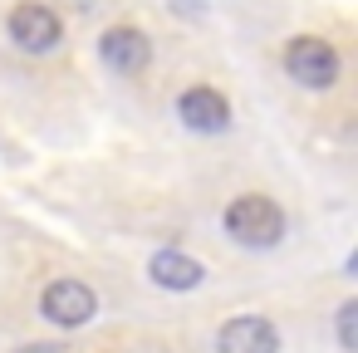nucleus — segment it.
<instances>
[{
    "instance_id": "obj_10",
    "label": "nucleus",
    "mask_w": 358,
    "mask_h": 353,
    "mask_svg": "<svg viewBox=\"0 0 358 353\" xmlns=\"http://www.w3.org/2000/svg\"><path fill=\"white\" fill-rule=\"evenodd\" d=\"M15 353H59L55 343H25V348H15Z\"/></svg>"
},
{
    "instance_id": "obj_8",
    "label": "nucleus",
    "mask_w": 358,
    "mask_h": 353,
    "mask_svg": "<svg viewBox=\"0 0 358 353\" xmlns=\"http://www.w3.org/2000/svg\"><path fill=\"white\" fill-rule=\"evenodd\" d=\"M148 275H152V284L182 294V289H196V284L206 280V265L192 260V255H182V250H157V255L148 260Z\"/></svg>"
},
{
    "instance_id": "obj_4",
    "label": "nucleus",
    "mask_w": 358,
    "mask_h": 353,
    "mask_svg": "<svg viewBox=\"0 0 358 353\" xmlns=\"http://www.w3.org/2000/svg\"><path fill=\"white\" fill-rule=\"evenodd\" d=\"M10 40L25 50V55H50L59 40H64V25L50 6H40V0H25V6L10 10Z\"/></svg>"
},
{
    "instance_id": "obj_5",
    "label": "nucleus",
    "mask_w": 358,
    "mask_h": 353,
    "mask_svg": "<svg viewBox=\"0 0 358 353\" xmlns=\"http://www.w3.org/2000/svg\"><path fill=\"white\" fill-rule=\"evenodd\" d=\"M216 353H280V329L265 314H236L216 329Z\"/></svg>"
},
{
    "instance_id": "obj_7",
    "label": "nucleus",
    "mask_w": 358,
    "mask_h": 353,
    "mask_svg": "<svg viewBox=\"0 0 358 353\" xmlns=\"http://www.w3.org/2000/svg\"><path fill=\"white\" fill-rule=\"evenodd\" d=\"M177 113H182V123H187L192 133H221V128L231 123V103H226L216 89H206V84L187 89V94L177 99Z\"/></svg>"
},
{
    "instance_id": "obj_6",
    "label": "nucleus",
    "mask_w": 358,
    "mask_h": 353,
    "mask_svg": "<svg viewBox=\"0 0 358 353\" xmlns=\"http://www.w3.org/2000/svg\"><path fill=\"white\" fill-rule=\"evenodd\" d=\"M99 55H103V64L118 69V74H143L148 59H152V45H148V35H143L138 25H113V30L99 40Z\"/></svg>"
},
{
    "instance_id": "obj_1",
    "label": "nucleus",
    "mask_w": 358,
    "mask_h": 353,
    "mask_svg": "<svg viewBox=\"0 0 358 353\" xmlns=\"http://www.w3.org/2000/svg\"><path fill=\"white\" fill-rule=\"evenodd\" d=\"M221 221H226V236H231L236 245H250V250H270V245L285 240V211H280L270 196H260V192L236 196Z\"/></svg>"
},
{
    "instance_id": "obj_3",
    "label": "nucleus",
    "mask_w": 358,
    "mask_h": 353,
    "mask_svg": "<svg viewBox=\"0 0 358 353\" xmlns=\"http://www.w3.org/2000/svg\"><path fill=\"white\" fill-rule=\"evenodd\" d=\"M40 314H45L50 324H59V329H84V324L99 314V294H94L84 280H55V284H45V294H40Z\"/></svg>"
},
{
    "instance_id": "obj_2",
    "label": "nucleus",
    "mask_w": 358,
    "mask_h": 353,
    "mask_svg": "<svg viewBox=\"0 0 358 353\" xmlns=\"http://www.w3.org/2000/svg\"><path fill=\"white\" fill-rule=\"evenodd\" d=\"M285 69H289V79L304 84V89H329V84L338 79V50H334L329 40H319V35H299V40L285 50Z\"/></svg>"
},
{
    "instance_id": "obj_9",
    "label": "nucleus",
    "mask_w": 358,
    "mask_h": 353,
    "mask_svg": "<svg viewBox=\"0 0 358 353\" xmlns=\"http://www.w3.org/2000/svg\"><path fill=\"white\" fill-rule=\"evenodd\" d=\"M338 348L343 353H358V299H343L338 304Z\"/></svg>"
}]
</instances>
